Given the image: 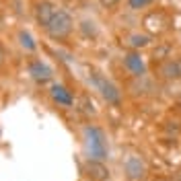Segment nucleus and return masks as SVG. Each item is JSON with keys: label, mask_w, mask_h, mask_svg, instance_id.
Instances as JSON below:
<instances>
[{"label": "nucleus", "mask_w": 181, "mask_h": 181, "mask_svg": "<svg viewBox=\"0 0 181 181\" xmlns=\"http://www.w3.org/2000/svg\"><path fill=\"white\" fill-rule=\"evenodd\" d=\"M35 21L45 31V35L54 41L68 39L72 29H74V21H72L68 10L60 9L47 0H41L35 4Z\"/></svg>", "instance_id": "1"}, {"label": "nucleus", "mask_w": 181, "mask_h": 181, "mask_svg": "<svg viewBox=\"0 0 181 181\" xmlns=\"http://www.w3.org/2000/svg\"><path fill=\"white\" fill-rule=\"evenodd\" d=\"M82 148H85V156L91 161H105L109 156V146L103 130L93 124L82 128Z\"/></svg>", "instance_id": "2"}, {"label": "nucleus", "mask_w": 181, "mask_h": 181, "mask_svg": "<svg viewBox=\"0 0 181 181\" xmlns=\"http://www.w3.org/2000/svg\"><path fill=\"white\" fill-rule=\"evenodd\" d=\"M93 85H95V89L99 91V95L103 97V101L107 105H113V107L121 105V91L117 89V85L111 78H107L101 72H93Z\"/></svg>", "instance_id": "3"}, {"label": "nucleus", "mask_w": 181, "mask_h": 181, "mask_svg": "<svg viewBox=\"0 0 181 181\" xmlns=\"http://www.w3.org/2000/svg\"><path fill=\"white\" fill-rule=\"evenodd\" d=\"M124 173L130 181H144L148 175V167L146 161L142 158V155L138 152H130V155L124 156Z\"/></svg>", "instance_id": "4"}, {"label": "nucleus", "mask_w": 181, "mask_h": 181, "mask_svg": "<svg viewBox=\"0 0 181 181\" xmlns=\"http://www.w3.org/2000/svg\"><path fill=\"white\" fill-rule=\"evenodd\" d=\"M142 25H144L148 35H161V33H165V31L169 29L171 19H169V15H167L165 10H155V12H150V15L144 17Z\"/></svg>", "instance_id": "5"}, {"label": "nucleus", "mask_w": 181, "mask_h": 181, "mask_svg": "<svg viewBox=\"0 0 181 181\" xmlns=\"http://www.w3.org/2000/svg\"><path fill=\"white\" fill-rule=\"evenodd\" d=\"M156 74L163 80H181V56L163 60L156 68Z\"/></svg>", "instance_id": "6"}, {"label": "nucleus", "mask_w": 181, "mask_h": 181, "mask_svg": "<svg viewBox=\"0 0 181 181\" xmlns=\"http://www.w3.org/2000/svg\"><path fill=\"white\" fill-rule=\"evenodd\" d=\"M82 173L91 181H109L111 177L109 169L105 167V161H91V158H86V163L82 165Z\"/></svg>", "instance_id": "7"}, {"label": "nucleus", "mask_w": 181, "mask_h": 181, "mask_svg": "<svg viewBox=\"0 0 181 181\" xmlns=\"http://www.w3.org/2000/svg\"><path fill=\"white\" fill-rule=\"evenodd\" d=\"M50 97H52L54 103H58L60 107H72L74 105V95L66 85L62 82H54L50 89Z\"/></svg>", "instance_id": "8"}, {"label": "nucleus", "mask_w": 181, "mask_h": 181, "mask_svg": "<svg viewBox=\"0 0 181 181\" xmlns=\"http://www.w3.org/2000/svg\"><path fill=\"white\" fill-rule=\"evenodd\" d=\"M124 66H126V70H128L132 76H144L146 74V64H144V60H142V56H140L138 52H128L124 54Z\"/></svg>", "instance_id": "9"}, {"label": "nucleus", "mask_w": 181, "mask_h": 181, "mask_svg": "<svg viewBox=\"0 0 181 181\" xmlns=\"http://www.w3.org/2000/svg\"><path fill=\"white\" fill-rule=\"evenodd\" d=\"M29 74H31L33 80H37L39 85H45V82H50L54 78L52 68H50L43 60H39V58H35V60L29 62Z\"/></svg>", "instance_id": "10"}, {"label": "nucleus", "mask_w": 181, "mask_h": 181, "mask_svg": "<svg viewBox=\"0 0 181 181\" xmlns=\"http://www.w3.org/2000/svg\"><path fill=\"white\" fill-rule=\"evenodd\" d=\"M126 43H128L132 50H142V47H146V45H150V35L148 33H130L128 37H126Z\"/></svg>", "instance_id": "11"}, {"label": "nucleus", "mask_w": 181, "mask_h": 181, "mask_svg": "<svg viewBox=\"0 0 181 181\" xmlns=\"http://www.w3.org/2000/svg\"><path fill=\"white\" fill-rule=\"evenodd\" d=\"M17 39H19V45H21L23 50H27V52H35V50H37V43L33 41L31 33L25 31V29H21V31L17 33Z\"/></svg>", "instance_id": "12"}, {"label": "nucleus", "mask_w": 181, "mask_h": 181, "mask_svg": "<svg viewBox=\"0 0 181 181\" xmlns=\"http://www.w3.org/2000/svg\"><path fill=\"white\" fill-rule=\"evenodd\" d=\"M150 4H152V0H128L130 10H142V9H148Z\"/></svg>", "instance_id": "13"}, {"label": "nucleus", "mask_w": 181, "mask_h": 181, "mask_svg": "<svg viewBox=\"0 0 181 181\" xmlns=\"http://www.w3.org/2000/svg\"><path fill=\"white\" fill-rule=\"evenodd\" d=\"M99 4L103 6V9H107V10H111V9H115L117 4H120V0H99Z\"/></svg>", "instance_id": "14"}, {"label": "nucleus", "mask_w": 181, "mask_h": 181, "mask_svg": "<svg viewBox=\"0 0 181 181\" xmlns=\"http://www.w3.org/2000/svg\"><path fill=\"white\" fill-rule=\"evenodd\" d=\"M4 58H6V54H4L2 45H0V68H2V64H4Z\"/></svg>", "instance_id": "15"}]
</instances>
